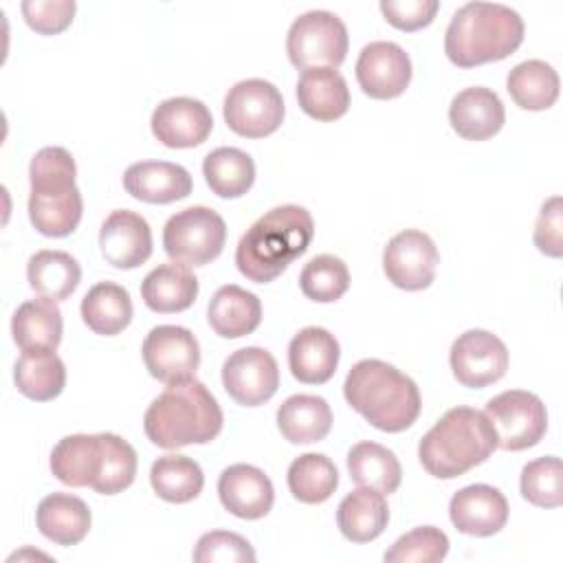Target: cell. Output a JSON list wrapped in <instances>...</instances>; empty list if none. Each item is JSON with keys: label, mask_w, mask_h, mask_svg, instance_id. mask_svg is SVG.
<instances>
[{"label": "cell", "mask_w": 563, "mask_h": 563, "mask_svg": "<svg viewBox=\"0 0 563 563\" xmlns=\"http://www.w3.org/2000/svg\"><path fill=\"white\" fill-rule=\"evenodd\" d=\"M506 90L523 110H548L559 97V75L543 59H526L508 73Z\"/></svg>", "instance_id": "cell-36"}, {"label": "cell", "mask_w": 563, "mask_h": 563, "mask_svg": "<svg viewBox=\"0 0 563 563\" xmlns=\"http://www.w3.org/2000/svg\"><path fill=\"white\" fill-rule=\"evenodd\" d=\"M449 121L462 139L486 141L501 130L506 110L495 90L471 86L453 97L449 106Z\"/></svg>", "instance_id": "cell-22"}, {"label": "cell", "mask_w": 563, "mask_h": 563, "mask_svg": "<svg viewBox=\"0 0 563 563\" xmlns=\"http://www.w3.org/2000/svg\"><path fill=\"white\" fill-rule=\"evenodd\" d=\"M29 286L53 301L68 299L81 279L79 262L66 251L42 249L29 257L26 264Z\"/></svg>", "instance_id": "cell-31"}, {"label": "cell", "mask_w": 563, "mask_h": 563, "mask_svg": "<svg viewBox=\"0 0 563 563\" xmlns=\"http://www.w3.org/2000/svg\"><path fill=\"white\" fill-rule=\"evenodd\" d=\"M150 484L161 499L169 504H187L202 493L205 473L196 460L167 453L154 460L150 468Z\"/></svg>", "instance_id": "cell-35"}, {"label": "cell", "mask_w": 563, "mask_h": 563, "mask_svg": "<svg viewBox=\"0 0 563 563\" xmlns=\"http://www.w3.org/2000/svg\"><path fill=\"white\" fill-rule=\"evenodd\" d=\"M440 253L433 240L418 229L396 233L383 251V271L387 279L402 290H422L435 279Z\"/></svg>", "instance_id": "cell-13"}, {"label": "cell", "mask_w": 563, "mask_h": 563, "mask_svg": "<svg viewBox=\"0 0 563 563\" xmlns=\"http://www.w3.org/2000/svg\"><path fill=\"white\" fill-rule=\"evenodd\" d=\"M222 422L216 396L196 378L167 385L143 416L145 435L161 449L207 444L218 438Z\"/></svg>", "instance_id": "cell-3"}, {"label": "cell", "mask_w": 563, "mask_h": 563, "mask_svg": "<svg viewBox=\"0 0 563 563\" xmlns=\"http://www.w3.org/2000/svg\"><path fill=\"white\" fill-rule=\"evenodd\" d=\"M222 506L240 519H262L271 512L275 488L268 475L253 464H231L218 477Z\"/></svg>", "instance_id": "cell-19"}, {"label": "cell", "mask_w": 563, "mask_h": 563, "mask_svg": "<svg viewBox=\"0 0 563 563\" xmlns=\"http://www.w3.org/2000/svg\"><path fill=\"white\" fill-rule=\"evenodd\" d=\"M389 521L385 495L374 488H356L347 493L336 508V526L347 541L367 543L383 534Z\"/></svg>", "instance_id": "cell-29"}, {"label": "cell", "mask_w": 563, "mask_h": 563, "mask_svg": "<svg viewBox=\"0 0 563 563\" xmlns=\"http://www.w3.org/2000/svg\"><path fill=\"white\" fill-rule=\"evenodd\" d=\"M99 435L103 446V462L92 488L101 495H117L125 490L136 477V466H139L136 451L128 440H123L117 433L106 431Z\"/></svg>", "instance_id": "cell-40"}, {"label": "cell", "mask_w": 563, "mask_h": 563, "mask_svg": "<svg viewBox=\"0 0 563 563\" xmlns=\"http://www.w3.org/2000/svg\"><path fill=\"white\" fill-rule=\"evenodd\" d=\"M194 561H198V563H253L255 550L238 532L211 530L198 539V543L194 548Z\"/></svg>", "instance_id": "cell-43"}, {"label": "cell", "mask_w": 563, "mask_h": 563, "mask_svg": "<svg viewBox=\"0 0 563 563\" xmlns=\"http://www.w3.org/2000/svg\"><path fill=\"white\" fill-rule=\"evenodd\" d=\"M125 191L150 205H167L183 200L191 194V174L169 161H139L123 174Z\"/></svg>", "instance_id": "cell-20"}, {"label": "cell", "mask_w": 563, "mask_h": 563, "mask_svg": "<svg viewBox=\"0 0 563 563\" xmlns=\"http://www.w3.org/2000/svg\"><path fill=\"white\" fill-rule=\"evenodd\" d=\"M35 523L48 541L57 545H75L88 534L92 517L84 499L68 493H51L40 501Z\"/></svg>", "instance_id": "cell-26"}, {"label": "cell", "mask_w": 563, "mask_h": 563, "mask_svg": "<svg viewBox=\"0 0 563 563\" xmlns=\"http://www.w3.org/2000/svg\"><path fill=\"white\" fill-rule=\"evenodd\" d=\"M62 310L48 297L29 299L13 312L11 334L22 352H55L62 343Z\"/></svg>", "instance_id": "cell-23"}, {"label": "cell", "mask_w": 563, "mask_h": 563, "mask_svg": "<svg viewBox=\"0 0 563 563\" xmlns=\"http://www.w3.org/2000/svg\"><path fill=\"white\" fill-rule=\"evenodd\" d=\"M222 114L235 134L262 139L282 125L286 108L275 84L266 79H244L229 88Z\"/></svg>", "instance_id": "cell-10"}, {"label": "cell", "mask_w": 563, "mask_h": 563, "mask_svg": "<svg viewBox=\"0 0 563 563\" xmlns=\"http://www.w3.org/2000/svg\"><path fill=\"white\" fill-rule=\"evenodd\" d=\"M103 462V446L99 433H75L62 438L51 451L53 475L73 488L90 486L97 482Z\"/></svg>", "instance_id": "cell-24"}, {"label": "cell", "mask_w": 563, "mask_h": 563, "mask_svg": "<svg viewBox=\"0 0 563 563\" xmlns=\"http://www.w3.org/2000/svg\"><path fill=\"white\" fill-rule=\"evenodd\" d=\"M519 488L523 499L539 508H556L563 504V466L556 455L528 462L521 468Z\"/></svg>", "instance_id": "cell-41"}, {"label": "cell", "mask_w": 563, "mask_h": 563, "mask_svg": "<svg viewBox=\"0 0 563 563\" xmlns=\"http://www.w3.org/2000/svg\"><path fill=\"white\" fill-rule=\"evenodd\" d=\"M449 363L457 383L482 389L504 378L508 369V347L488 330H466L453 341Z\"/></svg>", "instance_id": "cell-11"}, {"label": "cell", "mask_w": 563, "mask_h": 563, "mask_svg": "<svg viewBox=\"0 0 563 563\" xmlns=\"http://www.w3.org/2000/svg\"><path fill=\"white\" fill-rule=\"evenodd\" d=\"M130 292L114 282L95 284L81 299L84 323L101 336H114L132 321Z\"/></svg>", "instance_id": "cell-32"}, {"label": "cell", "mask_w": 563, "mask_h": 563, "mask_svg": "<svg viewBox=\"0 0 563 563\" xmlns=\"http://www.w3.org/2000/svg\"><path fill=\"white\" fill-rule=\"evenodd\" d=\"M143 361L147 372L165 383L194 378L200 365V347L191 330L183 325H156L143 341Z\"/></svg>", "instance_id": "cell-14"}, {"label": "cell", "mask_w": 563, "mask_h": 563, "mask_svg": "<svg viewBox=\"0 0 563 563\" xmlns=\"http://www.w3.org/2000/svg\"><path fill=\"white\" fill-rule=\"evenodd\" d=\"M497 449V435L484 411L449 409L420 440L418 457L429 475L453 479L486 462Z\"/></svg>", "instance_id": "cell-5"}, {"label": "cell", "mask_w": 563, "mask_h": 563, "mask_svg": "<svg viewBox=\"0 0 563 563\" xmlns=\"http://www.w3.org/2000/svg\"><path fill=\"white\" fill-rule=\"evenodd\" d=\"M20 9L33 31L55 35L73 22L77 4L73 0H24Z\"/></svg>", "instance_id": "cell-44"}, {"label": "cell", "mask_w": 563, "mask_h": 563, "mask_svg": "<svg viewBox=\"0 0 563 563\" xmlns=\"http://www.w3.org/2000/svg\"><path fill=\"white\" fill-rule=\"evenodd\" d=\"M207 319L211 330L222 339H240L251 334L262 321V301L242 286L227 284L216 290L209 301Z\"/></svg>", "instance_id": "cell-27"}, {"label": "cell", "mask_w": 563, "mask_h": 563, "mask_svg": "<svg viewBox=\"0 0 563 563\" xmlns=\"http://www.w3.org/2000/svg\"><path fill=\"white\" fill-rule=\"evenodd\" d=\"M534 244L550 257L563 255V222H561V198L552 196L541 205L534 224Z\"/></svg>", "instance_id": "cell-46"}, {"label": "cell", "mask_w": 563, "mask_h": 563, "mask_svg": "<svg viewBox=\"0 0 563 563\" xmlns=\"http://www.w3.org/2000/svg\"><path fill=\"white\" fill-rule=\"evenodd\" d=\"M380 13L400 31H418L433 22L440 2L438 0H380Z\"/></svg>", "instance_id": "cell-45"}, {"label": "cell", "mask_w": 563, "mask_h": 563, "mask_svg": "<svg viewBox=\"0 0 563 563\" xmlns=\"http://www.w3.org/2000/svg\"><path fill=\"white\" fill-rule=\"evenodd\" d=\"M13 380L22 396L46 402L64 391L66 367L55 352H22L13 367Z\"/></svg>", "instance_id": "cell-34"}, {"label": "cell", "mask_w": 563, "mask_h": 563, "mask_svg": "<svg viewBox=\"0 0 563 563\" xmlns=\"http://www.w3.org/2000/svg\"><path fill=\"white\" fill-rule=\"evenodd\" d=\"M521 15L499 2L462 4L444 33V53L460 68L499 62L512 55L523 42Z\"/></svg>", "instance_id": "cell-4"}, {"label": "cell", "mask_w": 563, "mask_h": 563, "mask_svg": "<svg viewBox=\"0 0 563 563\" xmlns=\"http://www.w3.org/2000/svg\"><path fill=\"white\" fill-rule=\"evenodd\" d=\"M356 81L372 99L400 97L411 81V59L396 42H369L358 53Z\"/></svg>", "instance_id": "cell-15"}, {"label": "cell", "mask_w": 563, "mask_h": 563, "mask_svg": "<svg viewBox=\"0 0 563 563\" xmlns=\"http://www.w3.org/2000/svg\"><path fill=\"white\" fill-rule=\"evenodd\" d=\"M277 427L292 444H312L332 429V409L325 398L314 394H295L277 409Z\"/></svg>", "instance_id": "cell-30"}, {"label": "cell", "mask_w": 563, "mask_h": 563, "mask_svg": "<svg viewBox=\"0 0 563 563\" xmlns=\"http://www.w3.org/2000/svg\"><path fill=\"white\" fill-rule=\"evenodd\" d=\"M77 165L66 147L48 145L35 152L29 165L31 224L46 238L70 235L84 213L81 191L75 185Z\"/></svg>", "instance_id": "cell-6"}, {"label": "cell", "mask_w": 563, "mask_h": 563, "mask_svg": "<svg viewBox=\"0 0 563 563\" xmlns=\"http://www.w3.org/2000/svg\"><path fill=\"white\" fill-rule=\"evenodd\" d=\"M202 174L216 196L240 198L253 187L255 163L244 150L216 147L205 156Z\"/></svg>", "instance_id": "cell-37"}, {"label": "cell", "mask_w": 563, "mask_h": 563, "mask_svg": "<svg viewBox=\"0 0 563 563\" xmlns=\"http://www.w3.org/2000/svg\"><path fill=\"white\" fill-rule=\"evenodd\" d=\"M222 385L242 407L264 405L279 387L277 361L264 347H240L222 363Z\"/></svg>", "instance_id": "cell-12"}, {"label": "cell", "mask_w": 563, "mask_h": 563, "mask_svg": "<svg viewBox=\"0 0 563 563\" xmlns=\"http://www.w3.org/2000/svg\"><path fill=\"white\" fill-rule=\"evenodd\" d=\"M227 242L222 216L209 207L196 205L174 213L163 229V246L172 262L185 266H205L216 260Z\"/></svg>", "instance_id": "cell-8"}, {"label": "cell", "mask_w": 563, "mask_h": 563, "mask_svg": "<svg viewBox=\"0 0 563 563\" xmlns=\"http://www.w3.org/2000/svg\"><path fill=\"white\" fill-rule=\"evenodd\" d=\"M347 471L354 484L374 488L383 495L396 493L402 482V468L394 451L372 440L358 442L350 449Z\"/></svg>", "instance_id": "cell-33"}, {"label": "cell", "mask_w": 563, "mask_h": 563, "mask_svg": "<svg viewBox=\"0 0 563 563\" xmlns=\"http://www.w3.org/2000/svg\"><path fill=\"white\" fill-rule=\"evenodd\" d=\"M490 420L497 446L504 451H523L534 446L548 429V411L532 391L508 389L493 396L484 409Z\"/></svg>", "instance_id": "cell-9"}, {"label": "cell", "mask_w": 563, "mask_h": 563, "mask_svg": "<svg viewBox=\"0 0 563 563\" xmlns=\"http://www.w3.org/2000/svg\"><path fill=\"white\" fill-rule=\"evenodd\" d=\"M101 255L121 271L141 266L152 255V229L147 220L130 209L112 211L99 229Z\"/></svg>", "instance_id": "cell-17"}, {"label": "cell", "mask_w": 563, "mask_h": 563, "mask_svg": "<svg viewBox=\"0 0 563 563\" xmlns=\"http://www.w3.org/2000/svg\"><path fill=\"white\" fill-rule=\"evenodd\" d=\"M297 101L308 117L334 121L350 108V88L336 68H308L297 79Z\"/></svg>", "instance_id": "cell-25"}, {"label": "cell", "mask_w": 563, "mask_h": 563, "mask_svg": "<svg viewBox=\"0 0 563 563\" xmlns=\"http://www.w3.org/2000/svg\"><path fill=\"white\" fill-rule=\"evenodd\" d=\"M347 29L332 11H306L292 20L286 53L295 68H339L347 53Z\"/></svg>", "instance_id": "cell-7"}, {"label": "cell", "mask_w": 563, "mask_h": 563, "mask_svg": "<svg viewBox=\"0 0 563 563\" xmlns=\"http://www.w3.org/2000/svg\"><path fill=\"white\" fill-rule=\"evenodd\" d=\"M343 396L356 413L385 433L409 429L422 409L418 385L380 358L354 363L345 376Z\"/></svg>", "instance_id": "cell-2"}, {"label": "cell", "mask_w": 563, "mask_h": 563, "mask_svg": "<svg viewBox=\"0 0 563 563\" xmlns=\"http://www.w3.org/2000/svg\"><path fill=\"white\" fill-rule=\"evenodd\" d=\"M141 297L145 306L154 312H180L196 301L198 279L185 264H158L154 271L145 275L141 284Z\"/></svg>", "instance_id": "cell-28"}, {"label": "cell", "mask_w": 563, "mask_h": 563, "mask_svg": "<svg viewBox=\"0 0 563 563\" xmlns=\"http://www.w3.org/2000/svg\"><path fill=\"white\" fill-rule=\"evenodd\" d=\"M301 292L317 303H332L350 288V271L336 255H314L299 273Z\"/></svg>", "instance_id": "cell-39"}, {"label": "cell", "mask_w": 563, "mask_h": 563, "mask_svg": "<svg viewBox=\"0 0 563 563\" xmlns=\"http://www.w3.org/2000/svg\"><path fill=\"white\" fill-rule=\"evenodd\" d=\"M312 235L314 222L308 209L299 205L273 207L240 238L235 246L238 271L255 284H268L308 251Z\"/></svg>", "instance_id": "cell-1"}, {"label": "cell", "mask_w": 563, "mask_h": 563, "mask_svg": "<svg viewBox=\"0 0 563 563\" xmlns=\"http://www.w3.org/2000/svg\"><path fill=\"white\" fill-rule=\"evenodd\" d=\"M449 552V537L435 526H418L394 541L385 552L387 563H438Z\"/></svg>", "instance_id": "cell-42"}, {"label": "cell", "mask_w": 563, "mask_h": 563, "mask_svg": "<svg viewBox=\"0 0 563 563\" xmlns=\"http://www.w3.org/2000/svg\"><path fill=\"white\" fill-rule=\"evenodd\" d=\"M288 490L301 504H321L339 486V471L323 453H303L295 457L286 473Z\"/></svg>", "instance_id": "cell-38"}, {"label": "cell", "mask_w": 563, "mask_h": 563, "mask_svg": "<svg viewBox=\"0 0 563 563\" xmlns=\"http://www.w3.org/2000/svg\"><path fill=\"white\" fill-rule=\"evenodd\" d=\"M449 517L462 534L493 537L508 521V501L495 486L471 484L451 497Z\"/></svg>", "instance_id": "cell-18"}, {"label": "cell", "mask_w": 563, "mask_h": 563, "mask_svg": "<svg viewBox=\"0 0 563 563\" xmlns=\"http://www.w3.org/2000/svg\"><path fill=\"white\" fill-rule=\"evenodd\" d=\"M152 134L165 147H196L213 130L209 108L194 97H172L161 101L152 112Z\"/></svg>", "instance_id": "cell-16"}, {"label": "cell", "mask_w": 563, "mask_h": 563, "mask_svg": "<svg viewBox=\"0 0 563 563\" xmlns=\"http://www.w3.org/2000/svg\"><path fill=\"white\" fill-rule=\"evenodd\" d=\"M339 341L332 332L319 325L299 330L288 343V367L290 374L306 385L328 383L339 365Z\"/></svg>", "instance_id": "cell-21"}]
</instances>
